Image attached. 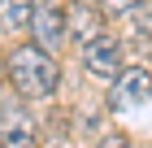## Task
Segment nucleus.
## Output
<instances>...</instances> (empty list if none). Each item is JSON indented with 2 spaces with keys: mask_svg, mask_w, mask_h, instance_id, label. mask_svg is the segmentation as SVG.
<instances>
[{
  "mask_svg": "<svg viewBox=\"0 0 152 148\" xmlns=\"http://www.w3.org/2000/svg\"><path fill=\"white\" fill-rule=\"evenodd\" d=\"M4 74H9L13 91L22 96V100H44V96H52L61 83V66L52 61V52L39 44H22L13 48L9 61H4Z\"/></svg>",
  "mask_w": 152,
  "mask_h": 148,
  "instance_id": "nucleus-1",
  "label": "nucleus"
},
{
  "mask_svg": "<svg viewBox=\"0 0 152 148\" xmlns=\"http://www.w3.org/2000/svg\"><path fill=\"white\" fill-rule=\"evenodd\" d=\"M152 100V74L139 66L122 70L113 79V87H109V109H117V113H130V109H143V105Z\"/></svg>",
  "mask_w": 152,
  "mask_h": 148,
  "instance_id": "nucleus-2",
  "label": "nucleus"
},
{
  "mask_svg": "<svg viewBox=\"0 0 152 148\" xmlns=\"http://www.w3.org/2000/svg\"><path fill=\"white\" fill-rule=\"evenodd\" d=\"M83 66H87V74L113 83L117 74H122V48H117V39L104 35V31L96 35V39H87V44H83Z\"/></svg>",
  "mask_w": 152,
  "mask_h": 148,
  "instance_id": "nucleus-3",
  "label": "nucleus"
},
{
  "mask_svg": "<svg viewBox=\"0 0 152 148\" xmlns=\"http://www.w3.org/2000/svg\"><path fill=\"white\" fill-rule=\"evenodd\" d=\"M31 31H35L39 48H57L70 39V22H65V9L52 4V0H39L35 4V18H31Z\"/></svg>",
  "mask_w": 152,
  "mask_h": 148,
  "instance_id": "nucleus-4",
  "label": "nucleus"
},
{
  "mask_svg": "<svg viewBox=\"0 0 152 148\" xmlns=\"http://www.w3.org/2000/svg\"><path fill=\"white\" fill-rule=\"evenodd\" d=\"M0 139L9 148H35V118L22 105H4L0 109Z\"/></svg>",
  "mask_w": 152,
  "mask_h": 148,
  "instance_id": "nucleus-5",
  "label": "nucleus"
},
{
  "mask_svg": "<svg viewBox=\"0 0 152 148\" xmlns=\"http://www.w3.org/2000/svg\"><path fill=\"white\" fill-rule=\"evenodd\" d=\"M65 22H70V39L87 44L100 35V9L96 4H65Z\"/></svg>",
  "mask_w": 152,
  "mask_h": 148,
  "instance_id": "nucleus-6",
  "label": "nucleus"
},
{
  "mask_svg": "<svg viewBox=\"0 0 152 148\" xmlns=\"http://www.w3.org/2000/svg\"><path fill=\"white\" fill-rule=\"evenodd\" d=\"M39 0H0V31H22L31 26Z\"/></svg>",
  "mask_w": 152,
  "mask_h": 148,
  "instance_id": "nucleus-7",
  "label": "nucleus"
},
{
  "mask_svg": "<svg viewBox=\"0 0 152 148\" xmlns=\"http://www.w3.org/2000/svg\"><path fill=\"white\" fill-rule=\"evenodd\" d=\"M96 4H100V13H113V18H122V13L139 9L143 0H96Z\"/></svg>",
  "mask_w": 152,
  "mask_h": 148,
  "instance_id": "nucleus-8",
  "label": "nucleus"
},
{
  "mask_svg": "<svg viewBox=\"0 0 152 148\" xmlns=\"http://www.w3.org/2000/svg\"><path fill=\"white\" fill-rule=\"evenodd\" d=\"M100 148H135V144H126V139H122V135H109V139H104V144H100Z\"/></svg>",
  "mask_w": 152,
  "mask_h": 148,
  "instance_id": "nucleus-9",
  "label": "nucleus"
},
{
  "mask_svg": "<svg viewBox=\"0 0 152 148\" xmlns=\"http://www.w3.org/2000/svg\"><path fill=\"white\" fill-rule=\"evenodd\" d=\"M148 26H152V4H148Z\"/></svg>",
  "mask_w": 152,
  "mask_h": 148,
  "instance_id": "nucleus-10",
  "label": "nucleus"
},
{
  "mask_svg": "<svg viewBox=\"0 0 152 148\" xmlns=\"http://www.w3.org/2000/svg\"><path fill=\"white\" fill-rule=\"evenodd\" d=\"M0 148H4V139H0Z\"/></svg>",
  "mask_w": 152,
  "mask_h": 148,
  "instance_id": "nucleus-11",
  "label": "nucleus"
}]
</instances>
